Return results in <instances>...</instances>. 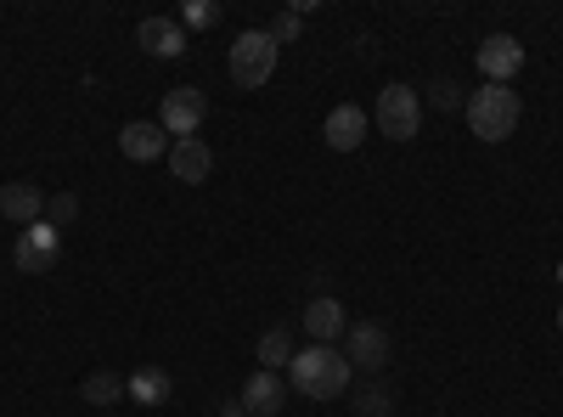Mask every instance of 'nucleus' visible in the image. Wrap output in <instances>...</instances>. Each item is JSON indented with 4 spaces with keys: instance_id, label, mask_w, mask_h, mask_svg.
<instances>
[{
    "instance_id": "1",
    "label": "nucleus",
    "mask_w": 563,
    "mask_h": 417,
    "mask_svg": "<svg viewBox=\"0 0 563 417\" xmlns=\"http://www.w3.org/2000/svg\"><path fill=\"white\" fill-rule=\"evenodd\" d=\"M350 373H355V366L344 361L339 344H310V350H299V355L288 361V384H294L305 400H339V395L350 389Z\"/></svg>"
},
{
    "instance_id": "2",
    "label": "nucleus",
    "mask_w": 563,
    "mask_h": 417,
    "mask_svg": "<svg viewBox=\"0 0 563 417\" xmlns=\"http://www.w3.org/2000/svg\"><path fill=\"white\" fill-rule=\"evenodd\" d=\"M462 113H467V130L479 135V142H507L512 130H519V90L512 85H479L474 97L462 102Z\"/></svg>"
},
{
    "instance_id": "3",
    "label": "nucleus",
    "mask_w": 563,
    "mask_h": 417,
    "mask_svg": "<svg viewBox=\"0 0 563 417\" xmlns=\"http://www.w3.org/2000/svg\"><path fill=\"white\" fill-rule=\"evenodd\" d=\"M276 57H282V45L271 40V29H243L238 40H231L225 68H231V79H238L243 90H260V85H271Z\"/></svg>"
},
{
    "instance_id": "4",
    "label": "nucleus",
    "mask_w": 563,
    "mask_h": 417,
    "mask_svg": "<svg viewBox=\"0 0 563 417\" xmlns=\"http://www.w3.org/2000/svg\"><path fill=\"white\" fill-rule=\"evenodd\" d=\"M372 119H378V130L389 135V142H411V135L422 130V97H417L411 85H384Z\"/></svg>"
},
{
    "instance_id": "5",
    "label": "nucleus",
    "mask_w": 563,
    "mask_h": 417,
    "mask_svg": "<svg viewBox=\"0 0 563 417\" xmlns=\"http://www.w3.org/2000/svg\"><path fill=\"white\" fill-rule=\"evenodd\" d=\"M203 119H209V97H203L198 85H175L169 97H164V108H158V124H164L169 142H186V135H198Z\"/></svg>"
},
{
    "instance_id": "6",
    "label": "nucleus",
    "mask_w": 563,
    "mask_h": 417,
    "mask_svg": "<svg viewBox=\"0 0 563 417\" xmlns=\"http://www.w3.org/2000/svg\"><path fill=\"white\" fill-rule=\"evenodd\" d=\"M57 254H63V231H57L52 220L23 226V231H18V243H12V265H18V271H29V276L52 271V265H57Z\"/></svg>"
},
{
    "instance_id": "7",
    "label": "nucleus",
    "mask_w": 563,
    "mask_h": 417,
    "mask_svg": "<svg viewBox=\"0 0 563 417\" xmlns=\"http://www.w3.org/2000/svg\"><path fill=\"white\" fill-rule=\"evenodd\" d=\"M169 135H164V124L158 119H130L124 130H119V153L130 158V164H158V158H169Z\"/></svg>"
},
{
    "instance_id": "8",
    "label": "nucleus",
    "mask_w": 563,
    "mask_h": 417,
    "mask_svg": "<svg viewBox=\"0 0 563 417\" xmlns=\"http://www.w3.org/2000/svg\"><path fill=\"white\" fill-rule=\"evenodd\" d=\"M519 68H525V45L512 40V34H490V40L479 45V74H485V85H512V79H519Z\"/></svg>"
},
{
    "instance_id": "9",
    "label": "nucleus",
    "mask_w": 563,
    "mask_h": 417,
    "mask_svg": "<svg viewBox=\"0 0 563 417\" xmlns=\"http://www.w3.org/2000/svg\"><path fill=\"white\" fill-rule=\"evenodd\" d=\"M344 361L361 366V373H378V366L389 361V333L378 328V321H355V328L344 333Z\"/></svg>"
},
{
    "instance_id": "10",
    "label": "nucleus",
    "mask_w": 563,
    "mask_h": 417,
    "mask_svg": "<svg viewBox=\"0 0 563 417\" xmlns=\"http://www.w3.org/2000/svg\"><path fill=\"white\" fill-rule=\"evenodd\" d=\"M135 40H141V52L158 57V63L186 57V29H180V18H147V23L135 29Z\"/></svg>"
},
{
    "instance_id": "11",
    "label": "nucleus",
    "mask_w": 563,
    "mask_h": 417,
    "mask_svg": "<svg viewBox=\"0 0 563 417\" xmlns=\"http://www.w3.org/2000/svg\"><path fill=\"white\" fill-rule=\"evenodd\" d=\"M321 135H327V147H333V153H355V147L366 142V108H355V102H339L333 113H327Z\"/></svg>"
},
{
    "instance_id": "12",
    "label": "nucleus",
    "mask_w": 563,
    "mask_h": 417,
    "mask_svg": "<svg viewBox=\"0 0 563 417\" xmlns=\"http://www.w3.org/2000/svg\"><path fill=\"white\" fill-rule=\"evenodd\" d=\"M305 333H310L316 344H339V339L350 333V321H344V305H339L333 294H316V299L305 305Z\"/></svg>"
},
{
    "instance_id": "13",
    "label": "nucleus",
    "mask_w": 563,
    "mask_h": 417,
    "mask_svg": "<svg viewBox=\"0 0 563 417\" xmlns=\"http://www.w3.org/2000/svg\"><path fill=\"white\" fill-rule=\"evenodd\" d=\"M169 175L186 180V187H203V180L214 175V153L198 142V135H186V142L169 147Z\"/></svg>"
},
{
    "instance_id": "14",
    "label": "nucleus",
    "mask_w": 563,
    "mask_h": 417,
    "mask_svg": "<svg viewBox=\"0 0 563 417\" xmlns=\"http://www.w3.org/2000/svg\"><path fill=\"white\" fill-rule=\"evenodd\" d=\"M282 395H288V384H282V373H249V384H243V411H254V417H282Z\"/></svg>"
},
{
    "instance_id": "15",
    "label": "nucleus",
    "mask_w": 563,
    "mask_h": 417,
    "mask_svg": "<svg viewBox=\"0 0 563 417\" xmlns=\"http://www.w3.org/2000/svg\"><path fill=\"white\" fill-rule=\"evenodd\" d=\"M0 215L12 226H34L45 215V193L29 187V180H7V187H0Z\"/></svg>"
},
{
    "instance_id": "16",
    "label": "nucleus",
    "mask_w": 563,
    "mask_h": 417,
    "mask_svg": "<svg viewBox=\"0 0 563 417\" xmlns=\"http://www.w3.org/2000/svg\"><path fill=\"white\" fill-rule=\"evenodd\" d=\"M124 389H130V400H141V406H164L169 389H175V378L164 373V366H141V373L124 378Z\"/></svg>"
},
{
    "instance_id": "17",
    "label": "nucleus",
    "mask_w": 563,
    "mask_h": 417,
    "mask_svg": "<svg viewBox=\"0 0 563 417\" xmlns=\"http://www.w3.org/2000/svg\"><path fill=\"white\" fill-rule=\"evenodd\" d=\"M254 355H260L265 373H288V361H294L299 350H294V333H288V328H271V333H260V350H254Z\"/></svg>"
},
{
    "instance_id": "18",
    "label": "nucleus",
    "mask_w": 563,
    "mask_h": 417,
    "mask_svg": "<svg viewBox=\"0 0 563 417\" xmlns=\"http://www.w3.org/2000/svg\"><path fill=\"white\" fill-rule=\"evenodd\" d=\"M124 395H130V389H124L119 373H90V378H85V400H90V406H113V400H124Z\"/></svg>"
},
{
    "instance_id": "19",
    "label": "nucleus",
    "mask_w": 563,
    "mask_h": 417,
    "mask_svg": "<svg viewBox=\"0 0 563 417\" xmlns=\"http://www.w3.org/2000/svg\"><path fill=\"white\" fill-rule=\"evenodd\" d=\"M355 406H361V411H355V417H389V411H395V395H389V389H384V384H366V389H361V400H355Z\"/></svg>"
},
{
    "instance_id": "20",
    "label": "nucleus",
    "mask_w": 563,
    "mask_h": 417,
    "mask_svg": "<svg viewBox=\"0 0 563 417\" xmlns=\"http://www.w3.org/2000/svg\"><path fill=\"white\" fill-rule=\"evenodd\" d=\"M214 23H220L214 0H186V7H180V29H214Z\"/></svg>"
},
{
    "instance_id": "21",
    "label": "nucleus",
    "mask_w": 563,
    "mask_h": 417,
    "mask_svg": "<svg viewBox=\"0 0 563 417\" xmlns=\"http://www.w3.org/2000/svg\"><path fill=\"white\" fill-rule=\"evenodd\" d=\"M299 34H305V18H299L294 7L276 12V23H271V40H276V45H288V40H299Z\"/></svg>"
},
{
    "instance_id": "22",
    "label": "nucleus",
    "mask_w": 563,
    "mask_h": 417,
    "mask_svg": "<svg viewBox=\"0 0 563 417\" xmlns=\"http://www.w3.org/2000/svg\"><path fill=\"white\" fill-rule=\"evenodd\" d=\"M45 215H52V226L63 231V226H68V220L79 215V198H74V193H57V198H45Z\"/></svg>"
},
{
    "instance_id": "23",
    "label": "nucleus",
    "mask_w": 563,
    "mask_h": 417,
    "mask_svg": "<svg viewBox=\"0 0 563 417\" xmlns=\"http://www.w3.org/2000/svg\"><path fill=\"white\" fill-rule=\"evenodd\" d=\"M429 97H434V108H445V113H451V108L462 102V97H456V85H451V79H434V90H429Z\"/></svg>"
}]
</instances>
